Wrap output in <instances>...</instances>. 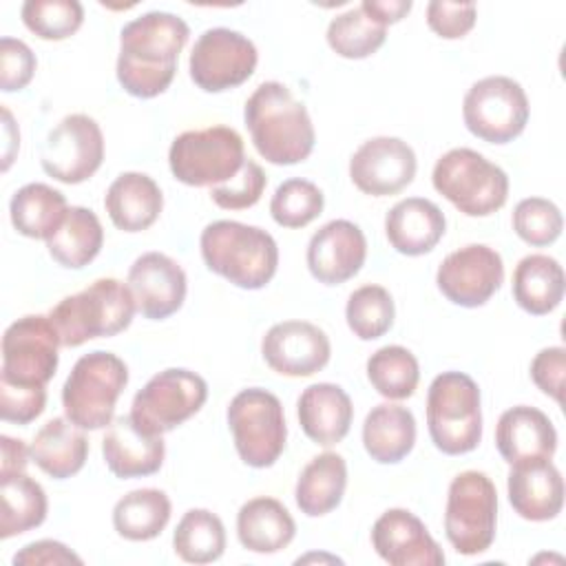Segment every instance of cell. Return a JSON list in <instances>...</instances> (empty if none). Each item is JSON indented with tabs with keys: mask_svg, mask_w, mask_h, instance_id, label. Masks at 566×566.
<instances>
[{
	"mask_svg": "<svg viewBox=\"0 0 566 566\" xmlns=\"http://www.w3.org/2000/svg\"><path fill=\"white\" fill-rule=\"evenodd\" d=\"M188 35L186 20L168 11H148L126 22L119 33L115 69L119 86L142 99L161 95L177 73V60Z\"/></svg>",
	"mask_w": 566,
	"mask_h": 566,
	"instance_id": "6da1fadb",
	"label": "cell"
},
{
	"mask_svg": "<svg viewBox=\"0 0 566 566\" xmlns=\"http://www.w3.org/2000/svg\"><path fill=\"white\" fill-rule=\"evenodd\" d=\"M243 119L256 153L274 166L298 164L314 150L310 113L281 82L259 84L243 106Z\"/></svg>",
	"mask_w": 566,
	"mask_h": 566,
	"instance_id": "7a4b0ae2",
	"label": "cell"
},
{
	"mask_svg": "<svg viewBox=\"0 0 566 566\" xmlns=\"http://www.w3.org/2000/svg\"><path fill=\"white\" fill-rule=\"evenodd\" d=\"M199 248L206 268L241 290H261L276 274V241L259 226L230 219L212 221L203 228Z\"/></svg>",
	"mask_w": 566,
	"mask_h": 566,
	"instance_id": "3957f363",
	"label": "cell"
},
{
	"mask_svg": "<svg viewBox=\"0 0 566 566\" xmlns=\"http://www.w3.org/2000/svg\"><path fill=\"white\" fill-rule=\"evenodd\" d=\"M137 312L133 292L117 279H97L77 294L64 296L49 318L62 347H80L93 338L124 332Z\"/></svg>",
	"mask_w": 566,
	"mask_h": 566,
	"instance_id": "277c9868",
	"label": "cell"
},
{
	"mask_svg": "<svg viewBox=\"0 0 566 566\" xmlns=\"http://www.w3.org/2000/svg\"><path fill=\"white\" fill-rule=\"evenodd\" d=\"M427 429L438 451L462 455L482 440L480 387L464 371L438 374L427 391Z\"/></svg>",
	"mask_w": 566,
	"mask_h": 566,
	"instance_id": "5b68a950",
	"label": "cell"
},
{
	"mask_svg": "<svg viewBox=\"0 0 566 566\" xmlns=\"http://www.w3.org/2000/svg\"><path fill=\"white\" fill-rule=\"evenodd\" d=\"M128 385V367L113 352L95 349L75 360L62 387L64 416L80 429H104L113 422L117 398Z\"/></svg>",
	"mask_w": 566,
	"mask_h": 566,
	"instance_id": "8992f818",
	"label": "cell"
},
{
	"mask_svg": "<svg viewBox=\"0 0 566 566\" xmlns=\"http://www.w3.org/2000/svg\"><path fill=\"white\" fill-rule=\"evenodd\" d=\"M433 188L467 217H489L509 197V175L471 148H451L431 172Z\"/></svg>",
	"mask_w": 566,
	"mask_h": 566,
	"instance_id": "52a82bcc",
	"label": "cell"
},
{
	"mask_svg": "<svg viewBox=\"0 0 566 566\" xmlns=\"http://www.w3.org/2000/svg\"><path fill=\"white\" fill-rule=\"evenodd\" d=\"M245 164L241 135L230 126H208L177 135L168 150V166L177 181L195 188L232 181Z\"/></svg>",
	"mask_w": 566,
	"mask_h": 566,
	"instance_id": "ba28073f",
	"label": "cell"
},
{
	"mask_svg": "<svg viewBox=\"0 0 566 566\" xmlns=\"http://www.w3.org/2000/svg\"><path fill=\"white\" fill-rule=\"evenodd\" d=\"M497 526V491L482 471L458 473L447 491L444 535L460 555L491 548Z\"/></svg>",
	"mask_w": 566,
	"mask_h": 566,
	"instance_id": "9c48e42d",
	"label": "cell"
},
{
	"mask_svg": "<svg viewBox=\"0 0 566 566\" xmlns=\"http://www.w3.org/2000/svg\"><path fill=\"white\" fill-rule=\"evenodd\" d=\"M228 427L243 464L272 467L285 449L287 427L281 400L261 387L241 389L228 405Z\"/></svg>",
	"mask_w": 566,
	"mask_h": 566,
	"instance_id": "30bf717a",
	"label": "cell"
},
{
	"mask_svg": "<svg viewBox=\"0 0 566 566\" xmlns=\"http://www.w3.org/2000/svg\"><path fill=\"white\" fill-rule=\"evenodd\" d=\"M462 119L471 135L489 144H509L528 122V97L520 82L489 75L471 84L462 102Z\"/></svg>",
	"mask_w": 566,
	"mask_h": 566,
	"instance_id": "8fae6325",
	"label": "cell"
},
{
	"mask_svg": "<svg viewBox=\"0 0 566 566\" xmlns=\"http://www.w3.org/2000/svg\"><path fill=\"white\" fill-rule=\"evenodd\" d=\"M208 398L206 380L184 367L155 374L133 398L130 416L148 433H166L192 418Z\"/></svg>",
	"mask_w": 566,
	"mask_h": 566,
	"instance_id": "7c38bea8",
	"label": "cell"
},
{
	"mask_svg": "<svg viewBox=\"0 0 566 566\" xmlns=\"http://www.w3.org/2000/svg\"><path fill=\"white\" fill-rule=\"evenodd\" d=\"M60 336L49 316L29 314L13 321L2 336L0 382L13 387H46L60 363Z\"/></svg>",
	"mask_w": 566,
	"mask_h": 566,
	"instance_id": "4fadbf2b",
	"label": "cell"
},
{
	"mask_svg": "<svg viewBox=\"0 0 566 566\" xmlns=\"http://www.w3.org/2000/svg\"><path fill=\"white\" fill-rule=\"evenodd\" d=\"M259 53L254 42L226 27L206 29L188 60L190 80L206 93H221L248 82L256 69Z\"/></svg>",
	"mask_w": 566,
	"mask_h": 566,
	"instance_id": "5bb4252c",
	"label": "cell"
},
{
	"mask_svg": "<svg viewBox=\"0 0 566 566\" xmlns=\"http://www.w3.org/2000/svg\"><path fill=\"white\" fill-rule=\"evenodd\" d=\"M40 161L49 177L62 184H82L97 172L104 161V135L99 124L73 113L62 117L40 148Z\"/></svg>",
	"mask_w": 566,
	"mask_h": 566,
	"instance_id": "9a60e30c",
	"label": "cell"
},
{
	"mask_svg": "<svg viewBox=\"0 0 566 566\" xmlns=\"http://www.w3.org/2000/svg\"><path fill=\"white\" fill-rule=\"evenodd\" d=\"M504 281V263L497 250L469 243L442 259L436 272L438 290L460 307L484 305Z\"/></svg>",
	"mask_w": 566,
	"mask_h": 566,
	"instance_id": "2e32d148",
	"label": "cell"
},
{
	"mask_svg": "<svg viewBox=\"0 0 566 566\" xmlns=\"http://www.w3.org/2000/svg\"><path fill=\"white\" fill-rule=\"evenodd\" d=\"M416 153L400 137H371L349 159L354 186L371 197H389L407 188L416 177Z\"/></svg>",
	"mask_w": 566,
	"mask_h": 566,
	"instance_id": "e0dca14e",
	"label": "cell"
},
{
	"mask_svg": "<svg viewBox=\"0 0 566 566\" xmlns=\"http://www.w3.org/2000/svg\"><path fill=\"white\" fill-rule=\"evenodd\" d=\"M261 354L272 371L305 378L329 363L332 345L318 325L310 321H283L265 332Z\"/></svg>",
	"mask_w": 566,
	"mask_h": 566,
	"instance_id": "ac0fdd59",
	"label": "cell"
},
{
	"mask_svg": "<svg viewBox=\"0 0 566 566\" xmlns=\"http://www.w3.org/2000/svg\"><path fill=\"white\" fill-rule=\"evenodd\" d=\"M126 285L135 307L144 318L164 321L172 316L186 298L188 281L184 268L164 252H144L128 270Z\"/></svg>",
	"mask_w": 566,
	"mask_h": 566,
	"instance_id": "d6986e66",
	"label": "cell"
},
{
	"mask_svg": "<svg viewBox=\"0 0 566 566\" xmlns=\"http://www.w3.org/2000/svg\"><path fill=\"white\" fill-rule=\"evenodd\" d=\"M305 259L318 283L340 285L360 272L367 259V239L356 223L334 219L312 234Z\"/></svg>",
	"mask_w": 566,
	"mask_h": 566,
	"instance_id": "ffe728a7",
	"label": "cell"
},
{
	"mask_svg": "<svg viewBox=\"0 0 566 566\" xmlns=\"http://www.w3.org/2000/svg\"><path fill=\"white\" fill-rule=\"evenodd\" d=\"M371 546L391 566H442L444 553L424 522L407 509L385 511L371 526Z\"/></svg>",
	"mask_w": 566,
	"mask_h": 566,
	"instance_id": "44dd1931",
	"label": "cell"
},
{
	"mask_svg": "<svg viewBox=\"0 0 566 566\" xmlns=\"http://www.w3.org/2000/svg\"><path fill=\"white\" fill-rule=\"evenodd\" d=\"M506 491L513 511L528 522H548L562 513L564 478L551 458L513 462Z\"/></svg>",
	"mask_w": 566,
	"mask_h": 566,
	"instance_id": "7402d4cb",
	"label": "cell"
},
{
	"mask_svg": "<svg viewBox=\"0 0 566 566\" xmlns=\"http://www.w3.org/2000/svg\"><path fill=\"white\" fill-rule=\"evenodd\" d=\"M102 455L113 475L122 480L144 478L161 469L166 444L161 436L148 433L126 413L108 424L102 440Z\"/></svg>",
	"mask_w": 566,
	"mask_h": 566,
	"instance_id": "603a6c76",
	"label": "cell"
},
{
	"mask_svg": "<svg viewBox=\"0 0 566 566\" xmlns=\"http://www.w3.org/2000/svg\"><path fill=\"white\" fill-rule=\"evenodd\" d=\"M444 212L424 197L400 199L385 217V234L389 245L405 256L431 252L444 237Z\"/></svg>",
	"mask_w": 566,
	"mask_h": 566,
	"instance_id": "cb8c5ba5",
	"label": "cell"
},
{
	"mask_svg": "<svg viewBox=\"0 0 566 566\" xmlns=\"http://www.w3.org/2000/svg\"><path fill=\"white\" fill-rule=\"evenodd\" d=\"M296 413L303 433L312 442L332 447L349 433L354 405L340 385L314 382L298 396Z\"/></svg>",
	"mask_w": 566,
	"mask_h": 566,
	"instance_id": "d4e9b609",
	"label": "cell"
},
{
	"mask_svg": "<svg viewBox=\"0 0 566 566\" xmlns=\"http://www.w3.org/2000/svg\"><path fill=\"white\" fill-rule=\"evenodd\" d=\"M495 447L509 464L533 458H553L557 449V431L544 411L517 405L500 416L495 424Z\"/></svg>",
	"mask_w": 566,
	"mask_h": 566,
	"instance_id": "484cf974",
	"label": "cell"
},
{
	"mask_svg": "<svg viewBox=\"0 0 566 566\" xmlns=\"http://www.w3.org/2000/svg\"><path fill=\"white\" fill-rule=\"evenodd\" d=\"M104 208L117 230L142 232L150 228L164 208L161 188L146 172H122L106 190Z\"/></svg>",
	"mask_w": 566,
	"mask_h": 566,
	"instance_id": "4316f807",
	"label": "cell"
},
{
	"mask_svg": "<svg viewBox=\"0 0 566 566\" xmlns=\"http://www.w3.org/2000/svg\"><path fill=\"white\" fill-rule=\"evenodd\" d=\"M294 517L276 497H252L237 513V537L252 553H279L294 539Z\"/></svg>",
	"mask_w": 566,
	"mask_h": 566,
	"instance_id": "83f0119b",
	"label": "cell"
},
{
	"mask_svg": "<svg viewBox=\"0 0 566 566\" xmlns=\"http://www.w3.org/2000/svg\"><path fill=\"white\" fill-rule=\"evenodd\" d=\"M363 444L378 464H396L407 458L416 444L413 413L394 402L371 407L363 422Z\"/></svg>",
	"mask_w": 566,
	"mask_h": 566,
	"instance_id": "f1b7e54d",
	"label": "cell"
},
{
	"mask_svg": "<svg viewBox=\"0 0 566 566\" xmlns=\"http://www.w3.org/2000/svg\"><path fill=\"white\" fill-rule=\"evenodd\" d=\"M31 460L51 478L75 475L88 455V440L69 418H51L31 442Z\"/></svg>",
	"mask_w": 566,
	"mask_h": 566,
	"instance_id": "f546056e",
	"label": "cell"
},
{
	"mask_svg": "<svg viewBox=\"0 0 566 566\" xmlns=\"http://www.w3.org/2000/svg\"><path fill=\"white\" fill-rule=\"evenodd\" d=\"M347 486V464L340 453L325 451L314 455L301 471L294 489V500L301 513L307 517H321L332 513Z\"/></svg>",
	"mask_w": 566,
	"mask_h": 566,
	"instance_id": "4dcf8cb0",
	"label": "cell"
},
{
	"mask_svg": "<svg viewBox=\"0 0 566 566\" xmlns=\"http://www.w3.org/2000/svg\"><path fill=\"white\" fill-rule=\"evenodd\" d=\"M564 287V270L559 261L548 254H526L515 265L513 298L533 316L551 314L562 303Z\"/></svg>",
	"mask_w": 566,
	"mask_h": 566,
	"instance_id": "1f68e13d",
	"label": "cell"
},
{
	"mask_svg": "<svg viewBox=\"0 0 566 566\" xmlns=\"http://www.w3.org/2000/svg\"><path fill=\"white\" fill-rule=\"evenodd\" d=\"M69 212L66 197L49 184H27L15 190L9 203L13 228L29 239L49 241Z\"/></svg>",
	"mask_w": 566,
	"mask_h": 566,
	"instance_id": "d6a6232c",
	"label": "cell"
},
{
	"mask_svg": "<svg viewBox=\"0 0 566 566\" xmlns=\"http://www.w3.org/2000/svg\"><path fill=\"white\" fill-rule=\"evenodd\" d=\"M104 245V230L97 214L84 206H71L57 232L46 241L55 263L69 270L88 265Z\"/></svg>",
	"mask_w": 566,
	"mask_h": 566,
	"instance_id": "836d02e7",
	"label": "cell"
},
{
	"mask_svg": "<svg viewBox=\"0 0 566 566\" xmlns=\"http://www.w3.org/2000/svg\"><path fill=\"white\" fill-rule=\"evenodd\" d=\"M0 537L9 539L22 535L46 520L49 500L40 482L24 471L0 478Z\"/></svg>",
	"mask_w": 566,
	"mask_h": 566,
	"instance_id": "e575fe53",
	"label": "cell"
},
{
	"mask_svg": "<svg viewBox=\"0 0 566 566\" xmlns=\"http://www.w3.org/2000/svg\"><path fill=\"white\" fill-rule=\"evenodd\" d=\"M170 511V500L161 489H135L113 506V526L128 542H148L166 528Z\"/></svg>",
	"mask_w": 566,
	"mask_h": 566,
	"instance_id": "d590c367",
	"label": "cell"
},
{
	"mask_svg": "<svg viewBox=\"0 0 566 566\" xmlns=\"http://www.w3.org/2000/svg\"><path fill=\"white\" fill-rule=\"evenodd\" d=\"M172 548L188 564L217 562L226 551L223 522L208 509L186 511L172 533Z\"/></svg>",
	"mask_w": 566,
	"mask_h": 566,
	"instance_id": "8d00e7d4",
	"label": "cell"
},
{
	"mask_svg": "<svg viewBox=\"0 0 566 566\" xmlns=\"http://www.w3.org/2000/svg\"><path fill=\"white\" fill-rule=\"evenodd\" d=\"M387 38V27L376 20L363 4L332 18L327 27L329 49L347 60H363L376 53Z\"/></svg>",
	"mask_w": 566,
	"mask_h": 566,
	"instance_id": "74e56055",
	"label": "cell"
},
{
	"mask_svg": "<svg viewBox=\"0 0 566 566\" xmlns=\"http://www.w3.org/2000/svg\"><path fill=\"white\" fill-rule=\"evenodd\" d=\"M367 378L380 396L389 400H405L413 396L418 387L420 367L407 347L385 345L367 358Z\"/></svg>",
	"mask_w": 566,
	"mask_h": 566,
	"instance_id": "f35d334b",
	"label": "cell"
},
{
	"mask_svg": "<svg viewBox=\"0 0 566 566\" xmlns=\"http://www.w3.org/2000/svg\"><path fill=\"white\" fill-rule=\"evenodd\" d=\"M394 316L396 307L389 290L374 283L354 290L345 305L347 325L360 340H376L387 334L394 325Z\"/></svg>",
	"mask_w": 566,
	"mask_h": 566,
	"instance_id": "ab89813d",
	"label": "cell"
},
{
	"mask_svg": "<svg viewBox=\"0 0 566 566\" xmlns=\"http://www.w3.org/2000/svg\"><path fill=\"white\" fill-rule=\"evenodd\" d=\"M323 190L314 181L294 177L274 190L270 214L283 228H305L323 212Z\"/></svg>",
	"mask_w": 566,
	"mask_h": 566,
	"instance_id": "60d3db41",
	"label": "cell"
},
{
	"mask_svg": "<svg viewBox=\"0 0 566 566\" xmlns=\"http://www.w3.org/2000/svg\"><path fill=\"white\" fill-rule=\"evenodd\" d=\"M24 27L42 40L71 38L84 22V7L77 0H27L22 4Z\"/></svg>",
	"mask_w": 566,
	"mask_h": 566,
	"instance_id": "b9f144b4",
	"label": "cell"
},
{
	"mask_svg": "<svg viewBox=\"0 0 566 566\" xmlns=\"http://www.w3.org/2000/svg\"><path fill=\"white\" fill-rule=\"evenodd\" d=\"M562 228V210L544 197H526L513 210V230L528 245H551L559 239Z\"/></svg>",
	"mask_w": 566,
	"mask_h": 566,
	"instance_id": "7bdbcfd3",
	"label": "cell"
},
{
	"mask_svg": "<svg viewBox=\"0 0 566 566\" xmlns=\"http://www.w3.org/2000/svg\"><path fill=\"white\" fill-rule=\"evenodd\" d=\"M265 186L268 177L263 168L256 161L245 159L241 172L232 181L210 188V199L223 210H243L261 199Z\"/></svg>",
	"mask_w": 566,
	"mask_h": 566,
	"instance_id": "ee69618b",
	"label": "cell"
},
{
	"mask_svg": "<svg viewBox=\"0 0 566 566\" xmlns=\"http://www.w3.org/2000/svg\"><path fill=\"white\" fill-rule=\"evenodd\" d=\"M475 18H478V7L473 2L431 0L427 4V24L436 35L444 40L464 38L473 29Z\"/></svg>",
	"mask_w": 566,
	"mask_h": 566,
	"instance_id": "f6af8a7d",
	"label": "cell"
},
{
	"mask_svg": "<svg viewBox=\"0 0 566 566\" xmlns=\"http://www.w3.org/2000/svg\"><path fill=\"white\" fill-rule=\"evenodd\" d=\"M35 66V55L22 40L7 35L0 40V88L4 93L22 91L31 82Z\"/></svg>",
	"mask_w": 566,
	"mask_h": 566,
	"instance_id": "bcb514c9",
	"label": "cell"
},
{
	"mask_svg": "<svg viewBox=\"0 0 566 566\" xmlns=\"http://www.w3.org/2000/svg\"><path fill=\"white\" fill-rule=\"evenodd\" d=\"M46 407L44 387H13L0 382V418L4 422L29 424Z\"/></svg>",
	"mask_w": 566,
	"mask_h": 566,
	"instance_id": "7dc6e473",
	"label": "cell"
},
{
	"mask_svg": "<svg viewBox=\"0 0 566 566\" xmlns=\"http://www.w3.org/2000/svg\"><path fill=\"white\" fill-rule=\"evenodd\" d=\"M564 371H566V349L564 347H544L535 354L531 363V378L546 396L555 402L564 398Z\"/></svg>",
	"mask_w": 566,
	"mask_h": 566,
	"instance_id": "c3c4849f",
	"label": "cell"
},
{
	"mask_svg": "<svg viewBox=\"0 0 566 566\" xmlns=\"http://www.w3.org/2000/svg\"><path fill=\"white\" fill-rule=\"evenodd\" d=\"M13 564L18 566H33V564H82V557L75 555L69 546H64L62 542L55 539H38L31 542L27 546H22L15 555H13Z\"/></svg>",
	"mask_w": 566,
	"mask_h": 566,
	"instance_id": "681fc988",
	"label": "cell"
},
{
	"mask_svg": "<svg viewBox=\"0 0 566 566\" xmlns=\"http://www.w3.org/2000/svg\"><path fill=\"white\" fill-rule=\"evenodd\" d=\"M0 449H2L0 478L22 473L27 469L29 458H31V449H27V444L22 440H15L11 436H0Z\"/></svg>",
	"mask_w": 566,
	"mask_h": 566,
	"instance_id": "f907efd6",
	"label": "cell"
},
{
	"mask_svg": "<svg viewBox=\"0 0 566 566\" xmlns=\"http://www.w3.org/2000/svg\"><path fill=\"white\" fill-rule=\"evenodd\" d=\"M360 4L385 27L402 20L411 11V0H365Z\"/></svg>",
	"mask_w": 566,
	"mask_h": 566,
	"instance_id": "816d5d0a",
	"label": "cell"
},
{
	"mask_svg": "<svg viewBox=\"0 0 566 566\" xmlns=\"http://www.w3.org/2000/svg\"><path fill=\"white\" fill-rule=\"evenodd\" d=\"M2 117H4V148H2V170H9V166H11V161H13V155H15V150H18V146H20V133H18V128L13 126V117H11V113H9V108H2Z\"/></svg>",
	"mask_w": 566,
	"mask_h": 566,
	"instance_id": "f5cc1de1",
	"label": "cell"
}]
</instances>
